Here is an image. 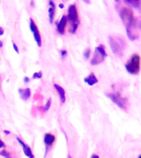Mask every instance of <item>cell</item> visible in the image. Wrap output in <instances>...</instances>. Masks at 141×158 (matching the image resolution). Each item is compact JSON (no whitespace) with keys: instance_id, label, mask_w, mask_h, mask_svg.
<instances>
[{"instance_id":"ac0fdd59","label":"cell","mask_w":141,"mask_h":158,"mask_svg":"<svg viewBox=\"0 0 141 158\" xmlns=\"http://www.w3.org/2000/svg\"><path fill=\"white\" fill-rule=\"evenodd\" d=\"M33 78H36V79H40L41 77H42V73L41 72H38V73H35L34 74H33Z\"/></svg>"},{"instance_id":"44dd1931","label":"cell","mask_w":141,"mask_h":158,"mask_svg":"<svg viewBox=\"0 0 141 158\" xmlns=\"http://www.w3.org/2000/svg\"><path fill=\"white\" fill-rule=\"evenodd\" d=\"M60 54H61L62 58H64L67 55V51L65 49H62V50H60Z\"/></svg>"},{"instance_id":"5bb4252c","label":"cell","mask_w":141,"mask_h":158,"mask_svg":"<svg viewBox=\"0 0 141 158\" xmlns=\"http://www.w3.org/2000/svg\"><path fill=\"white\" fill-rule=\"evenodd\" d=\"M49 10H48V12H49V22L52 24V23H53V20H54V14H55V4H54V2H52V1H49Z\"/></svg>"},{"instance_id":"277c9868","label":"cell","mask_w":141,"mask_h":158,"mask_svg":"<svg viewBox=\"0 0 141 158\" xmlns=\"http://www.w3.org/2000/svg\"><path fill=\"white\" fill-rule=\"evenodd\" d=\"M120 17L126 27L132 24L135 20L133 11L130 7H124L120 12Z\"/></svg>"},{"instance_id":"83f0119b","label":"cell","mask_w":141,"mask_h":158,"mask_svg":"<svg viewBox=\"0 0 141 158\" xmlns=\"http://www.w3.org/2000/svg\"><path fill=\"white\" fill-rule=\"evenodd\" d=\"M2 42L0 40V48H2Z\"/></svg>"},{"instance_id":"9a60e30c","label":"cell","mask_w":141,"mask_h":158,"mask_svg":"<svg viewBox=\"0 0 141 158\" xmlns=\"http://www.w3.org/2000/svg\"><path fill=\"white\" fill-rule=\"evenodd\" d=\"M18 91H19V94L22 99L24 100V101H27V99L31 96V90H30V88L19 89Z\"/></svg>"},{"instance_id":"5b68a950","label":"cell","mask_w":141,"mask_h":158,"mask_svg":"<svg viewBox=\"0 0 141 158\" xmlns=\"http://www.w3.org/2000/svg\"><path fill=\"white\" fill-rule=\"evenodd\" d=\"M139 30H140V24H139V20L136 19V18L132 24L126 27L127 35L130 40H137L139 37V31H140Z\"/></svg>"},{"instance_id":"9c48e42d","label":"cell","mask_w":141,"mask_h":158,"mask_svg":"<svg viewBox=\"0 0 141 158\" xmlns=\"http://www.w3.org/2000/svg\"><path fill=\"white\" fill-rule=\"evenodd\" d=\"M67 17L65 15H64L61 17V19L59 20V23L57 24V31L59 32V34L64 35V31H65V28L67 26Z\"/></svg>"},{"instance_id":"52a82bcc","label":"cell","mask_w":141,"mask_h":158,"mask_svg":"<svg viewBox=\"0 0 141 158\" xmlns=\"http://www.w3.org/2000/svg\"><path fill=\"white\" fill-rule=\"evenodd\" d=\"M106 96H108L114 103L116 104L120 108L125 109L126 107V102L127 98H124L121 96L119 92H114V93H107L106 94Z\"/></svg>"},{"instance_id":"7a4b0ae2","label":"cell","mask_w":141,"mask_h":158,"mask_svg":"<svg viewBox=\"0 0 141 158\" xmlns=\"http://www.w3.org/2000/svg\"><path fill=\"white\" fill-rule=\"evenodd\" d=\"M109 43L110 46L114 54L119 56H122L124 54V50L126 49V42L123 38L118 36H110L109 37Z\"/></svg>"},{"instance_id":"cb8c5ba5","label":"cell","mask_w":141,"mask_h":158,"mask_svg":"<svg viewBox=\"0 0 141 158\" xmlns=\"http://www.w3.org/2000/svg\"><path fill=\"white\" fill-rule=\"evenodd\" d=\"M3 33H4V31H3V29H2V27H0V35H2Z\"/></svg>"},{"instance_id":"3957f363","label":"cell","mask_w":141,"mask_h":158,"mask_svg":"<svg viewBox=\"0 0 141 158\" xmlns=\"http://www.w3.org/2000/svg\"><path fill=\"white\" fill-rule=\"evenodd\" d=\"M126 69L130 74H138L140 69V57L138 54H132L126 64Z\"/></svg>"},{"instance_id":"4dcf8cb0","label":"cell","mask_w":141,"mask_h":158,"mask_svg":"<svg viewBox=\"0 0 141 158\" xmlns=\"http://www.w3.org/2000/svg\"><path fill=\"white\" fill-rule=\"evenodd\" d=\"M68 158H72L71 156H68Z\"/></svg>"},{"instance_id":"d6986e66","label":"cell","mask_w":141,"mask_h":158,"mask_svg":"<svg viewBox=\"0 0 141 158\" xmlns=\"http://www.w3.org/2000/svg\"><path fill=\"white\" fill-rule=\"evenodd\" d=\"M90 53H91V49H87L86 51H85V52H84V53H83L84 57H85L86 59H88L89 56H90Z\"/></svg>"},{"instance_id":"7402d4cb","label":"cell","mask_w":141,"mask_h":158,"mask_svg":"<svg viewBox=\"0 0 141 158\" xmlns=\"http://www.w3.org/2000/svg\"><path fill=\"white\" fill-rule=\"evenodd\" d=\"M12 45H13V48H14V49L16 50V52L18 54V53H19V49H18V48H17V44H15V43H12Z\"/></svg>"},{"instance_id":"e0dca14e","label":"cell","mask_w":141,"mask_h":158,"mask_svg":"<svg viewBox=\"0 0 141 158\" xmlns=\"http://www.w3.org/2000/svg\"><path fill=\"white\" fill-rule=\"evenodd\" d=\"M0 156H2L4 158H12V156L10 155V153L6 150L0 151Z\"/></svg>"},{"instance_id":"484cf974","label":"cell","mask_w":141,"mask_h":158,"mask_svg":"<svg viewBox=\"0 0 141 158\" xmlns=\"http://www.w3.org/2000/svg\"><path fill=\"white\" fill-rule=\"evenodd\" d=\"M91 158H100L97 155H96V154H93V155H92Z\"/></svg>"},{"instance_id":"ba28073f","label":"cell","mask_w":141,"mask_h":158,"mask_svg":"<svg viewBox=\"0 0 141 158\" xmlns=\"http://www.w3.org/2000/svg\"><path fill=\"white\" fill-rule=\"evenodd\" d=\"M30 28H31V31L33 32V35H34L35 40L38 44V46L41 47V35H40L39 30L37 28V26L36 25V23L34 22V21L31 18L30 19Z\"/></svg>"},{"instance_id":"f1b7e54d","label":"cell","mask_w":141,"mask_h":158,"mask_svg":"<svg viewBox=\"0 0 141 158\" xmlns=\"http://www.w3.org/2000/svg\"><path fill=\"white\" fill-rule=\"evenodd\" d=\"M59 7H60V8H63V7H64V4H59Z\"/></svg>"},{"instance_id":"ffe728a7","label":"cell","mask_w":141,"mask_h":158,"mask_svg":"<svg viewBox=\"0 0 141 158\" xmlns=\"http://www.w3.org/2000/svg\"><path fill=\"white\" fill-rule=\"evenodd\" d=\"M50 105H51V100L49 99V101H47L46 105H45V111H47L49 110V108L50 107Z\"/></svg>"},{"instance_id":"6da1fadb","label":"cell","mask_w":141,"mask_h":158,"mask_svg":"<svg viewBox=\"0 0 141 158\" xmlns=\"http://www.w3.org/2000/svg\"><path fill=\"white\" fill-rule=\"evenodd\" d=\"M66 17L67 22H69V31L71 34H74L76 32L77 29H78L79 23H80L76 5H69V8H68V16H66Z\"/></svg>"},{"instance_id":"2e32d148","label":"cell","mask_w":141,"mask_h":158,"mask_svg":"<svg viewBox=\"0 0 141 158\" xmlns=\"http://www.w3.org/2000/svg\"><path fill=\"white\" fill-rule=\"evenodd\" d=\"M125 2L127 3V4L132 5L133 7H139L140 6V1H139V0H131V1H129V0L127 1V0H126Z\"/></svg>"},{"instance_id":"30bf717a","label":"cell","mask_w":141,"mask_h":158,"mask_svg":"<svg viewBox=\"0 0 141 158\" xmlns=\"http://www.w3.org/2000/svg\"><path fill=\"white\" fill-rule=\"evenodd\" d=\"M17 142L21 144V146H22V149H23V152H24L25 155L27 156L28 158H35L34 155H33V153H32V149L29 148V146H27V144H26L23 141L21 140L19 138H17Z\"/></svg>"},{"instance_id":"603a6c76","label":"cell","mask_w":141,"mask_h":158,"mask_svg":"<svg viewBox=\"0 0 141 158\" xmlns=\"http://www.w3.org/2000/svg\"><path fill=\"white\" fill-rule=\"evenodd\" d=\"M5 148V144L4 143L2 142L1 139H0V148Z\"/></svg>"},{"instance_id":"f546056e","label":"cell","mask_w":141,"mask_h":158,"mask_svg":"<svg viewBox=\"0 0 141 158\" xmlns=\"http://www.w3.org/2000/svg\"><path fill=\"white\" fill-rule=\"evenodd\" d=\"M138 158H141V156H140V155L139 156V157H138Z\"/></svg>"},{"instance_id":"8992f818","label":"cell","mask_w":141,"mask_h":158,"mask_svg":"<svg viewBox=\"0 0 141 158\" xmlns=\"http://www.w3.org/2000/svg\"><path fill=\"white\" fill-rule=\"evenodd\" d=\"M107 56V54L105 50V47L102 44H100L95 49L94 55L91 60L92 65H97L104 61L105 58Z\"/></svg>"},{"instance_id":"d4e9b609","label":"cell","mask_w":141,"mask_h":158,"mask_svg":"<svg viewBox=\"0 0 141 158\" xmlns=\"http://www.w3.org/2000/svg\"><path fill=\"white\" fill-rule=\"evenodd\" d=\"M30 81V79H29V77H25L24 78V81L25 82H26V83H27V82H28V81Z\"/></svg>"},{"instance_id":"4316f807","label":"cell","mask_w":141,"mask_h":158,"mask_svg":"<svg viewBox=\"0 0 141 158\" xmlns=\"http://www.w3.org/2000/svg\"><path fill=\"white\" fill-rule=\"evenodd\" d=\"M4 133H6V134H9V133H10V132H9V131H7V130H5V131H4Z\"/></svg>"},{"instance_id":"8fae6325","label":"cell","mask_w":141,"mask_h":158,"mask_svg":"<svg viewBox=\"0 0 141 158\" xmlns=\"http://www.w3.org/2000/svg\"><path fill=\"white\" fill-rule=\"evenodd\" d=\"M55 136L54 134H52L50 133H47L45 134L44 137V143L46 146V149L48 147H50V146L53 145V143L55 142Z\"/></svg>"},{"instance_id":"7c38bea8","label":"cell","mask_w":141,"mask_h":158,"mask_svg":"<svg viewBox=\"0 0 141 158\" xmlns=\"http://www.w3.org/2000/svg\"><path fill=\"white\" fill-rule=\"evenodd\" d=\"M84 81H85L88 86H93V85H95V84L98 82V80L96 78V77L95 76V74H94L93 73H91L88 76L84 78Z\"/></svg>"},{"instance_id":"4fadbf2b","label":"cell","mask_w":141,"mask_h":158,"mask_svg":"<svg viewBox=\"0 0 141 158\" xmlns=\"http://www.w3.org/2000/svg\"><path fill=\"white\" fill-rule=\"evenodd\" d=\"M54 87L55 88V90L57 91L58 94H59V98H60V101L62 103H64L65 102V91H64V89L60 86L58 84H54Z\"/></svg>"}]
</instances>
